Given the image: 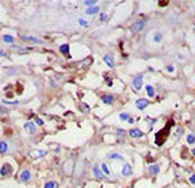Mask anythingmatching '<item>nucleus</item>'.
I'll list each match as a JSON object with an SVG mask.
<instances>
[{
  "label": "nucleus",
  "instance_id": "obj_17",
  "mask_svg": "<svg viewBox=\"0 0 195 188\" xmlns=\"http://www.w3.org/2000/svg\"><path fill=\"white\" fill-rule=\"evenodd\" d=\"M104 60H105V62H107V65H108V66H111V68L115 65V62H114V58H112L111 55H105V58H104Z\"/></svg>",
  "mask_w": 195,
  "mask_h": 188
},
{
  "label": "nucleus",
  "instance_id": "obj_7",
  "mask_svg": "<svg viewBox=\"0 0 195 188\" xmlns=\"http://www.w3.org/2000/svg\"><path fill=\"white\" fill-rule=\"evenodd\" d=\"M136 105H137V108H138V109H144V108H147L148 105H150V101H148V100L141 98V100H137Z\"/></svg>",
  "mask_w": 195,
  "mask_h": 188
},
{
  "label": "nucleus",
  "instance_id": "obj_30",
  "mask_svg": "<svg viewBox=\"0 0 195 188\" xmlns=\"http://www.w3.org/2000/svg\"><path fill=\"white\" fill-rule=\"evenodd\" d=\"M100 19H101L102 22L107 21V15H105V14H101V15H100Z\"/></svg>",
  "mask_w": 195,
  "mask_h": 188
},
{
  "label": "nucleus",
  "instance_id": "obj_13",
  "mask_svg": "<svg viewBox=\"0 0 195 188\" xmlns=\"http://www.w3.org/2000/svg\"><path fill=\"white\" fill-rule=\"evenodd\" d=\"M148 172H150L151 174H158L159 173V165H151V166L148 167Z\"/></svg>",
  "mask_w": 195,
  "mask_h": 188
},
{
  "label": "nucleus",
  "instance_id": "obj_9",
  "mask_svg": "<svg viewBox=\"0 0 195 188\" xmlns=\"http://www.w3.org/2000/svg\"><path fill=\"white\" fill-rule=\"evenodd\" d=\"M130 136H132L133 138H140V137L144 136V133L141 130H138V129H132V130H130Z\"/></svg>",
  "mask_w": 195,
  "mask_h": 188
},
{
  "label": "nucleus",
  "instance_id": "obj_22",
  "mask_svg": "<svg viewBox=\"0 0 195 188\" xmlns=\"http://www.w3.org/2000/svg\"><path fill=\"white\" fill-rule=\"evenodd\" d=\"M101 169H102V172H104V174H105V176H111V172H109L108 166H107V165H105V163H102Z\"/></svg>",
  "mask_w": 195,
  "mask_h": 188
},
{
  "label": "nucleus",
  "instance_id": "obj_18",
  "mask_svg": "<svg viewBox=\"0 0 195 188\" xmlns=\"http://www.w3.org/2000/svg\"><path fill=\"white\" fill-rule=\"evenodd\" d=\"M60 51L62 54H65V55H68V57H69V46L68 44H62L60 47Z\"/></svg>",
  "mask_w": 195,
  "mask_h": 188
},
{
  "label": "nucleus",
  "instance_id": "obj_10",
  "mask_svg": "<svg viewBox=\"0 0 195 188\" xmlns=\"http://www.w3.org/2000/svg\"><path fill=\"white\" fill-rule=\"evenodd\" d=\"M133 173V169H132V166H130L129 163H126L125 166H123V169H122V174L123 176H130V174Z\"/></svg>",
  "mask_w": 195,
  "mask_h": 188
},
{
  "label": "nucleus",
  "instance_id": "obj_3",
  "mask_svg": "<svg viewBox=\"0 0 195 188\" xmlns=\"http://www.w3.org/2000/svg\"><path fill=\"white\" fill-rule=\"evenodd\" d=\"M11 173H12V167H11V165H8V163L3 165V167L0 169V176H3V177L8 176V174H11Z\"/></svg>",
  "mask_w": 195,
  "mask_h": 188
},
{
  "label": "nucleus",
  "instance_id": "obj_4",
  "mask_svg": "<svg viewBox=\"0 0 195 188\" xmlns=\"http://www.w3.org/2000/svg\"><path fill=\"white\" fill-rule=\"evenodd\" d=\"M133 86H134L136 90H140L143 87V75H137L134 79H133Z\"/></svg>",
  "mask_w": 195,
  "mask_h": 188
},
{
  "label": "nucleus",
  "instance_id": "obj_23",
  "mask_svg": "<svg viewBox=\"0 0 195 188\" xmlns=\"http://www.w3.org/2000/svg\"><path fill=\"white\" fill-rule=\"evenodd\" d=\"M3 40L6 43H12V42H14V37H12V36H10V35H4L3 36Z\"/></svg>",
  "mask_w": 195,
  "mask_h": 188
},
{
  "label": "nucleus",
  "instance_id": "obj_15",
  "mask_svg": "<svg viewBox=\"0 0 195 188\" xmlns=\"http://www.w3.org/2000/svg\"><path fill=\"white\" fill-rule=\"evenodd\" d=\"M7 151H8V144H7L6 141H1V143H0V152L6 154Z\"/></svg>",
  "mask_w": 195,
  "mask_h": 188
},
{
  "label": "nucleus",
  "instance_id": "obj_26",
  "mask_svg": "<svg viewBox=\"0 0 195 188\" xmlns=\"http://www.w3.org/2000/svg\"><path fill=\"white\" fill-rule=\"evenodd\" d=\"M119 118H120V120H127V119H129V114H126V112H123V114H120L119 115Z\"/></svg>",
  "mask_w": 195,
  "mask_h": 188
},
{
  "label": "nucleus",
  "instance_id": "obj_34",
  "mask_svg": "<svg viewBox=\"0 0 195 188\" xmlns=\"http://www.w3.org/2000/svg\"><path fill=\"white\" fill-rule=\"evenodd\" d=\"M79 22H80L82 25H84V26H87V25H89V24H87L86 21H83V19H80V21H79Z\"/></svg>",
  "mask_w": 195,
  "mask_h": 188
},
{
  "label": "nucleus",
  "instance_id": "obj_5",
  "mask_svg": "<svg viewBox=\"0 0 195 188\" xmlns=\"http://www.w3.org/2000/svg\"><path fill=\"white\" fill-rule=\"evenodd\" d=\"M144 25H145L144 19H140V21L134 22V24L132 25V32H138V30H141L143 28H144Z\"/></svg>",
  "mask_w": 195,
  "mask_h": 188
},
{
  "label": "nucleus",
  "instance_id": "obj_37",
  "mask_svg": "<svg viewBox=\"0 0 195 188\" xmlns=\"http://www.w3.org/2000/svg\"><path fill=\"white\" fill-rule=\"evenodd\" d=\"M192 155H194V156H195V148H194V149H192Z\"/></svg>",
  "mask_w": 195,
  "mask_h": 188
},
{
  "label": "nucleus",
  "instance_id": "obj_14",
  "mask_svg": "<svg viewBox=\"0 0 195 188\" xmlns=\"http://www.w3.org/2000/svg\"><path fill=\"white\" fill-rule=\"evenodd\" d=\"M24 40H29V42H33V43H37V44H40L42 43V40H39L37 37H33V36H21Z\"/></svg>",
  "mask_w": 195,
  "mask_h": 188
},
{
  "label": "nucleus",
  "instance_id": "obj_27",
  "mask_svg": "<svg viewBox=\"0 0 195 188\" xmlns=\"http://www.w3.org/2000/svg\"><path fill=\"white\" fill-rule=\"evenodd\" d=\"M187 141H188V144H194L195 143V136L190 134L188 137H187Z\"/></svg>",
  "mask_w": 195,
  "mask_h": 188
},
{
  "label": "nucleus",
  "instance_id": "obj_33",
  "mask_svg": "<svg viewBox=\"0 0 195 188\" xmlns=\"http://www.w3.org/2000/svg\"><path fill=\"white\" fill-rule=\"evenodd\" d=\"M190 183H191V184H195V174H194V176H191V179H190Z\"/></svg>",
  "mask_w": 195,
  "mask_h": 188
},
{
  "label": "nucleus",
  "instance_id": "obj_20",
  "mask_svg": "<svg viewBox=\"0 0 195 188\" xmlns=\"http://www.w3.org/2000/svg\"><path fill=\"white\" fill-rule=\"evenodd\" d=\"M44 188H58V184L55 181H48L44 184Z\"/></svg>",
  "mask_w": 195,
  "mask_h": 188
},
{
  "label": "nucleus",
  "instance_id": "obj_25",
  "mask_svg": "<svg viewBox=\"0 0 195 188\" xmlns=\"http://www.w3.org/2000/svg\"><path fill=\"white\" fill-rule=\"evenodd\" d=\"M109 158H111V159H119V161H123V156L119 155V154H111V155H109Z\"/></svg>",
  "mask_w": 195,
  "mask_h": 188
},
{
  "label": "nucleus",
  "instance_id": "obj_19",
  "mask_svg": "<svg viewBox=\"0 0 195 188\" xmlns=\"http://www.w3.org/2000/svg\"><path fill=\"white\" fill-rule=\"evenodd\" d=\"M100 11V7H90V8H87L86 10V14H96V12Z\"/></svg>",
  "mask_w": 195,
  "mask_h": 188
},
{
  "label": "nucleus",
  "instance_id": "obj_29",
  "mask_svg": "<svg viewBox=\"0 0 195 188\" xmlns=\"http://www.w3.org/2000/svg\"><path fill=\"white\" fill-rule=\"evenodd\" d=\"M0 114H3V115H6V114H8V111L6 109V108H3V107H0Z\"/></svg>",
  "mask_w": 195,
  "mask_h": 188
},
{
  "label": "nucleus",
  "instance_id": "obj_32",
  "mask_svg": "<svg viewBox=\"0 0 195 188\" xmlns=\"http://www.w3.org/2000/svg\"><path fill=\"white\" fill-rule=\"evenodd\" d=\"M35 120H36V123H37V125H40V126L43 125V120H42V119H39V118H36Z\"/></svg>",
  "mask_w": 195,
  "mask_h": 188
},
{
  "label": "nucleus",
  "instance_id": "obj_35",
  "mask_svg": "<svg viewBox=\"0 0 195 188\" xmlns=\"http://www.w3.org/2000/svg\"><path fill=\"white\" fill-rule=\"evenodd\" d=\"M168 71H169V72H173V66L169 65V66H168Z\"/></svg>",
  "mask_w": 195,
  "mask_h": 188
},
{
  "label": "nucleus",
  "instance_id": "obj_12",
  "mask_svg": "<svg viewBox=\"0 0 195 188\" xmlns=\"http://www.w3.org/2000/svg\"><path fill=\"white\" fill-rule=\"evenodd\" d=\"M93 173H94V176H96V179H100V180H102V179H104V174H102V172L100 170V167L97 166V165L94 166Z\"/></svg>",
  "mask_w": 195,
  "mask_h": 188
},
{
  "label": "nucleus",
  "instance_id": "obj_24",
  "mask_svg": "<svg viewBox=\"0 0 195 188\" xmlns=\"http://www.w3.org/2000/svg\"><path fill=\"white\" fill-rule=\"evenodd\" d=\"M147 91H148V96H150V97H155V93H154V89H152L151 84H148V86H147Z\"/></svg>",
  "mask_w": 195,
  "mask_h": 188
},
{
  "label": "nucleus",
  "instance_id": "obj_2",
  "mask_svg": "<svg viewBox=\"0 0 195 188\" xmlns=\"http://www.w3.org/2000/svg\"><path fill=\"white\" fill-rule=\"evenodd\" d=\"M46 155H47V151H44V149H33V151H29V156L33 159L43 158Z\"/></svg>",
  "mask_w": 195,
  "mask_h": 188
},
{
  "label": "nucleus",
  "instance_id": "obj_21",
  "mask_svg": "<svg viewBox=\"0 0 195 188\" xmlns=\"http://www.w3.org/2000/svg\"><path fill=\"white\" fill-rule=\"evenodd\" d=\"M162 37H163V35L161 32H156L155 35H154V40H155L156 43H159L161 40H162Z\"/></svg>",
  "mask_w": 195,
  "mask_h": 188
},
{
  "label": "nucleus",
  "instance_id": "obj_6",
  "mask_svg": "<svg viewBox=\"0 0 195 188\" xmlns=\"http://www.w3.org/2000/svg\"><path fill=\"white\" fill-rule=\"evenodd\" d=\"M64 173L65 174H72V170H73V161H68L65 165H64Z\"/></svg>",
  "mask_w": 195,
  "mask_h": 188
},
{
  "label": "nucleus",
  "instance_id": "obj_1",
  "mask_svg": "<svg viewBox=\"0 0 195 188\" xmlns=\"http://www.w3.org/2000/svg\"><path fill=\"white\" fill-rule=\"evenodd\" d=\"M173 126V120H169V123L165 126V127L162 129V130H159L158 133H155V144L156 145H163V143H165V140L168 138L169 133H170V127Z\"/></svg>",
  "mask_w": 195,
  "mask_h": 188
},
{
  "label": "nucleus",
  "instance_id": "obj_8",
  "mask_svg": "<svg viewBox=\"0 0 195 188\" xmlns=\"http://www.w3.org/2000/svg\"><path fill=\"white\" fill-rule=\"evenodd\" d=\"M24 129L28 131V133H32V134H35L36 133V127H35V125H33L32 122H28L24 125Z\"/></svg>",
  "mask_w": 195,
  "mask_h": 188
},
{
  "label": "nucleus",
  "instance_id": "obj_31",
  "mask_svg": "<svg viewBox=\"0 0 195 188\" xmlns=\"http://www.w3.org/2000/svg\"><path fill=\"white\" fill-rule=\"evenodd\" d=\"M82 107H83V111H89V109H90V107H89L87 104H82Z\"/></svg>",
  "mask_w": 195,
  "mask_h": 188
},
{
  "label": "nucleus",
  "instance_id": "obj_36",
  "mask_svg": "<svg viewBox=\"0 0 195 188\" xmlns=\"http://www.w3.org/2000/svg\"><path fill=\"white\" fill-rule=\"evenodd\" d=\"M127 122H129V123H134V119H133V118H129V119H127Z\"/></svg>",
  "mask_w": 195,
  "mask_h": 188
},
{
  "label": "nucleus",
  "instance_id": "obj_28",
  "mask_svg": "<svg viewBox=\"0 0 195 188\" xmlns=\"http://www.w3.org/2000/svg\"><path fill=\"white\" fill-rule=\"evenodd\" d=\"M96 3H97L96 0H86V1H84V4H86V6H94Z\"/></svg>",
  "mask_w": 195,
  "mask_h": 188
},
{
  "label": "nucleus",
  "instance_id": "obj_11",
  "mask_svg": "<svg viewBox=\"0 0 195 188\" xmlns=\"http://www.w3.org/2000/svg\"><path fill=\"white\" fill-rule=\"evenodd\" d=\"M19 180H21V181H29V180H30V172L29 170L21 172V174H19Z\"/></svg>",
  "mask_w": 195,
  "mask_h": 188
},
{
  "label": "nucleus",
  "instance_id": "obj_16",
  "mask_svg": "<svg viewBox=\"0 0 195 188\" xmlns=\"http://www.w3.org/2000/svg\"><path fill=\"white\" fill-rule=\"evenodd\" d=\"M102 102H104V104H112V101H114V96H108V94H107V96H102Z\"/></svg>",
  "mask_w": 195,
  "mask_h": 188
}]
</instances>
